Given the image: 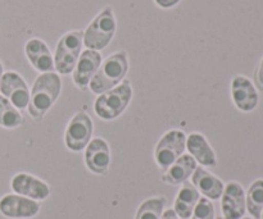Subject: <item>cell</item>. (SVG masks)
<instances>
[{"instance_id": "cell-28", "label": "cell", "mask_w": 263, "mask_h": 219, "mask_svg": "<svg viewBox=\"0 0 263 219\" xmlns=\"http://www.w3.org/2000/svg\"><path fill=\"white\" fill-rule=\"evenodd\" d=\"M241 219H253V218H249V217H243Z\"/></svg>"}, {"instance_id": "cell-7", "label": "cell", "mask_w": 263, "mask_h": 219, "mask_svg": "<svg viewBox=\"0 0 263 219\" xmlns=\"http://www.w3.org/2000/svg\"><path fill=\"white\" fill-rule=\"evenodd\" d=\"M94 132V123L91 118L84 112H79L71 118L64 132V144L68 150L80 153L85 150L91 141Z\"/></svg>"}, {"instance_id": "cell-10", "label": "cell", "mask_w": 263, "mask_h": 219, "mask_svg": "<svg viewBox=\"0 0 263 219\" xmlns=\"http://www.w3.org/2000/svg\"><path fill=\"white\" fill-rule=\"evenodd\" d=\"M40 212L39 202L17 194L5 195L0 199V213L10 219H30Z\"/></svg>"}, {"instance_id": "cell-20", "label": "cell", "mask_w": 263, "mask_h": 219, "mask_svg": "<svg viewBox=\"0 0 263 219\" xmlns=\"http://www.w3.org/2000/svg\"><path fill=\"white\" fill-rule=\"evenodd\" d=\"M247 210L253 219H261L263 210V178L256 180L246 194Z\"/></svg>"}, {"instance_id": "cell-23", "label": "cell", "mask_w": 263, "mask_h": 219, "mask_svg": "<svg viewBox=\"0 0 263 219\" xmlns=\"http://www.w3.org/2000/svg\"><path fill=\"white\" fill-rule=\"evenodd\" d=\"M192 219H215V207L207 197H200L193 212Z\"/></svg>"}, {"instance_id": "cell-4", "label": "cell", "mask_w": 263, "mask_h": 219, "mask_svg": "<svg viewBox=\"0 0 263 219\" xmlns=\"http://www.w3.org/2000/svg\"><path fill=\"white\" fill-rule=\"evenodd\" d=\"M117 30L115 13L110 7L104 8L84 31V45L90 50L100 51L107 48Z\"/></svg>"}, {"instance_id": "cell-24", "label": "cell", "mask_w": 263, "mask_h": 219, "mask_svg": "<svg viewBox=\"0 0 263 219\" xmlns=\"http://www.w3.org/2000/svg\"><path fill=\"white\" fill-rule=\"evenodd\" d=\"M156 4L158 5L159 8H163V9H170V8L175 7V5L179 4L181 0H154Z\"/></svg>"}, {"instance_id": "cell-9", "label": "cell", "mask_w": 263, "mask_h": 219, "mask_svg": "<svg viewBox=\"0 0 263 219\" xmlns=\"http://www.w3.org/2000/svg\"><path fill=\"white\" fill-rule=\"evenodd\" d=\"M231 99L240 112L251 113L258 107L259 94L248 77L235 76L231 81Z\"/></svg>"}, {"instance_id": "cell-16", "label": "cell", "mask_w": 263, "mask_h": 219, "mask_svg": "<svg viewBox=\"0 0 263 219\" xmlns=\"http://www.w3.org/2000/svg\"><path fill=\"white\" fill-rule=\"evenodd\" d=\"M186 150L189 151V155H192L194 161L200 164V167L217 166L215 150L202 133L193 132L186 136Z\"/></svg>"}, {"instance_id": "cell-6", "label": "cell", "mask_w": 263, "mask_h": 219, "mask_svg": "<svg viewBox=\"0 0 263 219\" xmlns=\"http://www.w3.org/2000/svg\"><path fill=\"white\" fill-rule=\"evenodd\" d=\"M186 150V133L181 130H171L157 143L154 159L159 168L166 171Z\"/></svg>"}, {"instance_id": "cell-30", "label": "cell", "mask_w": 263, "mask_h": 219, "mask_svg": "<svg viewBox=\"0 0 263 219\" xmlns=\"http://www.w3.org/2000/svg\"><path fill=\"white\" fill-rule=\"evenodd\" d=\"M217 219H223V218H217Z\"/></svg>"}, {"instance_id": "cell-8", "label": "cell", "mask_w": 263, "mask_h": 219, "mask_svg": "<svg viewBox=\"0 0 263 219\" xmlns=\"http://www.w3.org/2000/svg\"><path fill=\"white\" fill-rule=\"evenodd\" d=\"M0 92L9 100L18 110L27 109L30 102V91L25 79L17 72H5L0 79Z\"/></svg>"}, {"instance_id": "cell-19", "label": "cell", "mask_w": 263, "mask_h": 219, "mask_svg": "<svg viewBox=\"0 0 263 219\" xmlns=\"http://www.w3.org/2000/svg\"><path fill=\"white\" fill-rule=\"evenodd\" d=\"M200 199V194L190 182H184L181 189L177 192L174 203V210L177 217L181 219H189Z\"/></svg>"}, {"instance_id": "cell-22", "label": "cell", "mask_w": 263, "mask_h": 219, "mask_svg": "<svg viewBox=\"0 0 263 219\" xmlns=\"http://www.w3.org/2000/svg\"><path fill=\"white\" fill-rule=\"evenodd\" d=\"M166 197H151L141 203L138 208L135 219H161L164 212Z\"/></svg>"}, {"instance_id": "cell-13", "label": "cell", "mask_w": 263, "mask_h": 219, "mask_svg": "<svg viewBox=\"0 0 263 219\" xmlns=\"http://www.w3.org/2000/svg\"><path fill=\"white\" fill-rule=\"evenodd\" d=\"M102 62V54L99 51L90 50V49L82 51L79 61H77L76 67L72 72V78H73L74 85L79 89L86 90L94 74L99 69Z\"/></svg>"}, {"instance_id": "cell-27", "label": "cell", "mask_w": 263, "mask_h": 219, "mask_svg": "<svg viewBox=\"0 0 263 219\" xmlns=\"http://www.w3.org/2000/svg\"><path fill=\"white\" fill-rule=\"evenodd\" d=\"M2 77H3V64L2 62H0V79H2Z\"/></svg>"}, {"instance_id": "cell-26", "label": "cell", "mask_w": 263, "mask_h": 219, "mask_svg": "<svg viewBox=\"0 0 263 219\" xmlns=\"http://www.w3.org/2000/svg\"><path fill=\"white\" fill-rule=\"evenodd\" d=\"M257 81H258V84L263 87V58L261 61V64H259L258 67V71H257Z\"/></svg>"}, {"instance_id": "cell-17", "label": "cell", "mask_w": 263, "mask_h": 219, "mask_svg": "<svg viewBox=\"0 0 263 219\" xmlns=\"http://www.w3.org/2000/svg\"><path fill=\"white\" fill-rule=\"evenodd\" d=\"M192 184L194 185V187L198 190L199 194H202L203 196L207 197L211 202L221 199L223 189H225L223 182L218 177H216L215 174L205 171L203 167L195 168L194 173L192 174Z\"/></svg>"}, {"instance_id": "cell-18", "label": "cell", "mask_w": 263, "mask_h": 219, "mask_svg": "<svg viewBox=\"0 0 263 219\" xmlns=\"http://www.w3.org/2000/svg\"><path fill=\"white\" fill-rule=\"evenodd\" d=\"M197 162L192 155L184 154L180 156L171 167L166 169L164 174L162 176V181L168 185H181L192 177L197 168Z\"/></svg>"}, {"instance_id": "cell-12", "label": "cell", "mask_w": 263, "mask_h": 219, "mask_svg": "<svg viewBox=\"0 0 263 219\" xmlns=\"http://www.w3.org/2000/svg\"><path fill=\"white\" fill-rule=\"evenodd\" d=\"M223 219H241L247 212L246 192L239 182H229L221 196Z\"/></svg>"}, {"instance_id": "cell-25", "label": "cell", "mask_w": 263, "mask_h": 219, "mask_svg": "<svg viewBox=\"0 0 263 219\" xmlns=\"http://www.w3.org/2000/svg\"><path fill=\"white\" fill-rule=\"evenodd\" d=\"M161 219H180V218L177 217V214L175 213L174 209H167L163 212Z\"/></svg>"}, {"instance_id": "cell-1", "label": "cell", "mask_w": 263, "mask_h": 219, "mask_svg": "<svg viewBox=\"0 0 263 219\" xmlns=\"http://www.w3.org/2000/svg\"><path fill=\"white\" fill-rule=\"evenodd\" d=\"M62 91V79L55 72H46L37 76L30 91L28 114L33 121L40 122L51 109Z\"/></svg>"}, {"instance_id": "cell-14", "label": "cell", "mask_w": 263, "mask_h": 219, "mask_svg": "<svg viewBox=\"0 0 263 219\" xmlns=\"http://www.w3.org/2000/svg\"><path fill=\"white\" fill-rule=\"evenodd\" d=\"M85 164L94 174H104L110 166V150L102 137L91 138L85 149Z\"/></svg>"}, {"instance_id": "cell-11", "label": "cell", "mask_w": 263, "mask_h": 219, "mask_svg": "<svg viewBox=\"0 0 263 219\" xmlns=\"http://www.w3.org/2000/svg\"><path fill=\"white\" fill-rule=\"evenodd\" d=\"M13 191L21 196L28 197L35 202L46 200L50 195V187L43 180L28 173H17L10 181Z\"/></svg>"}, {"instance_id": "cell-3", "label": "cell", "mask_w": 263, "mask_h": 219, "mask_svg": "<svg viewBox=\"0 0 263 219\" xmlns=\"http://www.w3.org/2000/svg\"><path fill=\"white\" fill-rule=\"evenodd\" d=\"M133 86L128 79H123L113 89L98 95L94 103V112L100 120L115 121L127 109L133 100Z\"/></svg>"}, {"instance_id": "cell-2", "label": "cell", "mask_w": 263, "mask_h": 219, "mask_svg": "<svg viewBox=\"0 0 263 219\" xmlns=\"http://www.w3.org/2000/svg\"><path fill=\"white\" fill-rule=\"evenodd\" d=\"M128 71L127 53L125 50L117 51L102 62L99 69L89 84L92 94L100 95L113 89L125 79Z\"/></svg>"}, {"instance_id": "cell-5", "label": "cell", "mask_w": 263, "mask_h": 219, "mask_svg": "<svg viewBox=\"0 0 263 219\" xmlns=\"http://www.w3.org/2000/svg\"><path fill=\"white\" fill-rule=\"evenodd\" d=\"M84 46V31H69L59 38L54 54V68L59 74L73 72Z\"/></svg>"}, {"instance_id": "cell-29", "label": "cell", "mask_w": 263, "mask_h": 219, "mask_svg": "<svg viewBox=\"0 0 263 219\" xmlns=\"http://www.w3.org/2000/svg\"><path fill=\"white\" fill-rule=\"evenodd\" d=\"M261 219H263V210H262V214H261Z\"/></svg>"}, {"instance_id": "cell-15", "label": "cell", "mask_w": 263, "mask_h": 219, "mask_svg": "<svg viewBox=\"0 0 263 219\" xmlns=\"http://www.w3.org/2000/svg\"><path fill=\"white\" fill-rule=\"evenodd\" d=\"M25 53L27 59L30 61L31 66L36 71L41 73L46 72H54V56L51 55L50 49L48 48L45 43L41 38H31L26 43Z\"/></svg>"}, {"instance_id": "cell-21", "label": "cell", "mask_w": 263, "mask_h": 219, "mask_svg": "<svg viewBox=\"0 0 263 219\" xmlns=\"http://www.w3.org/2000/svg\"><path fill=\"white\" fill-rule=\"evenodd\" d=\"M23 125V115L12 103L0 95V126L13 130Z\"/></svg>"}]
</instances>
